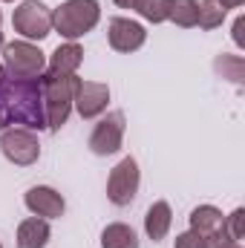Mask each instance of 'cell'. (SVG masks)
<instances>
[{"label":"cell","mask_w":245,"mask_h":248,"mask_svg":"<svg viewBox=\"0 0 245 248\" xmlns=\"http://www.w3.org/2000/svg\"><path fill=\"white\" fill-rule=\"evenodd\" d=\"M0 122L46 127L44 104H41V81L35 78H12L0 72Z\"/></svg>","instance_id":"cell-1"},{"label":"cell","mask_w":245,"mask_h":248,"mask_svg":"<svg viewBox=\"0 0 245 248\" xmlns=\"http://www.w3.org/2000/svg\"><path fill=\"white\" fill-rule=\"evenodd\" d=\"M78 81L81 78H75V75H52V72H46L41 78V101H44V116H46L49 130H58L66 124Z\"/></svg>","instance_id":"cell-2"},{"label":"cell","mask_w":245,"mask_h":248,"mask_svg":"<svg viewBox=\"0 0 245 248\" xmlns=\"http://www.w3.org/2000/svg\"><path fill=\"white\" fill-rule=\"evenodd\" d=\"M98 17H101L98 0H66L52 12V26L61 32V38L75 41V38L92 32Z\"/></svg>","instance_id":"cell-3"},{"label":"cell","mask_w":245,"mask_h":248,"mask_svg":"<svg viewBox=\"0 0 245 248\" xmlns=\"http://www.w3.org/2000/svg\"><path fill=\"white\" fill-rule=\"evenodd\" d=\"M12 26L26 41H44L52 32V9L41 0H23L12 15Z\"/></svg>","instance_id":"cell-4"},{"label":"cell","mask_w":245,"mask_h":248,"mask_svg":"<svg viewBox=\"0 0 245 248\" xmlns=\"http://www.w3.org/2000/svg\"><path fill=\"white\" fill-rule=\"evenodd\" d=\"M3 63L12 78H41V72L46 66L44 52L29 41L3 44Z\"/></svg>","instance_id":"cell-5"},{"label":"cell","mask_w":245,"mask_h":248,"mask_svg":"<svg viewBox=\"0 0 245 248\" xmlns=\"http://www.w3.org/2000/svg\"><path fill=\"white\" fill-rule=\"evenodd\" d=\"M0 150L12 165H20V168L35 165L41 156L38 136L32 130H23V127H6L0 133Z\"/></svg>","instance_id":"cell-6"},{"label":"cell","mask_w":245,"mask_h":248,"mask_svg":"<svg viewBox=\"0 0 245 248\" xmlns=\"http://www.w3.org/2000/svg\"><path fill=\"white\" fill-rule=\"evenodd\" d=\"M138 182H141L138 165H136L133 156H127V159H122V162L110 170V179H107V199H110L113 205H119V208L130 205V202L136 199Z\"/></svg>","instance_id":"cell-7"},{"label":"cell","mask_w":245,"mask_h":248,"mask_svg":"<svg viewBox=\"0 0 245 248\" xmlns=\"http://www.w3.org/2000/svg\"><path fill=\"white\" fill-rule=\"evenodd\" d=\"M122 141H124V113H110L104 116L101 122L95 124L92 136H90V150L95 156H113L122 150Z\"/></svg>","instance_id":"cell-8"},{"label":"cell","mask_w":245,"mask_h":248,"mask_svg":"<svg viewBox=\"0 0 245 248\" xmlns=\"http://www.w3.org/2000/svg\"><path fill=\"white\" fill-rule=\"evenodd\" d=\"M107 101H110V87L107 84H98V81H78L75 87V110L81 119H95L107 110Z\"/></svg>","instance_id":"cell-9"},{"label":"cell","mask_w":245,"mask_h":248,"mask_svg":"<svg viewBox=\"0 0 245 248\" xmlns=\"http://www.w3.org/2000/svg\"><path fill=\"white\" fill-rule=\"evenodd\" d=\"M107 41L116 52H136L144 46L147 41V32L141 23L130 20V17H113L110 26H107Z\"/></svg>","instance_id":"cell-10"},{"label":"cell","mask_w":245,"mask_h":248,"mask_svg":"<svg viewBox=\"0 0 245 248\" xmlns=\"http://www.w3.org/2000/svg\"><path fill=\"white\" fill-rule=\"evenodd\" d=\"M23 202H26V208H29L35 217H41V219H58V217H63V211H66L63 196L55 187H46V185L29 187L26 196H23Z\"/></svg>","instance_id":"cell-11"},{"label":"cell","mask_w":245,"mask_h":248,"mask_svg":"<svg viewBox=\"0 0 245 248\" xmlns=\"http://www.w3.org/2000/svg\"><path fill=\"white\" fill-rule=\"evenodd\" d=\"M170 225H173V211H170V205H168L165 199L153 202V205L147 208V214H144V231H147V237H150L153 243H159V240L168 237Z\"/></svg>","instance_id":"cell-12"},{"label":"cell","mask_w":245,"mask_h":248,"mask_svg":"<svg viewBox=\"0 0 245 248\" xmlns=\"http://www.w3.org/2000/svg\"><path fill=\"white\" fill-rule=\"evenodd\" d=\"M84 61V49L75 44V41H66L61 44L55 52H52V58H49V72L52 75H75V69L81 66Z\"/></svg>","instance_id":"cell-13"},{"label":"cell","mask_w":245,"mask_h":248,"mask_svg":"<svg viewBox=\"0 0 245 248\" xmlns=\"http://www.w3.org/2000/svg\"><path fill=\"white\" fill-rule=\"evenodd\" d=\"M49 243V222L41 217H29L17 225V248H44Z\"/></svg>","instance_id":"cell-14"},{"label":"cell","mask_w":245,"mask_h":248,"mask_svg":"<svg viewBox=\"0 0 245 248\" xmlns=\"http://www.w3.org/2000/svg\"><path fill=\"white\" fill-rule=\"evenodd\" d=\"M190 231L196 234H219L225 231V217L214 205H199L190 211Z\"/></svg>","instance_id":"cell-15"},{"label":"cell","mask_w":245,"mask_h":248,"mask_svg":"<svg viewBox=\"0 0 245 248\" xmlns=\"http://www.w3.org/2000/svg\"><path fill=\"white\" fill-rule=\"evenodd\" d=\"M234 240L219 231V234H196V231H184L173 240V248H231Z\"/></svg>","instance_id":"cell-16"},{"label":"cell","mask_w":245,"mask_h":248,"mask_svg":"<svg viewBox=\"0 0 245 248\" xmlns=\"http://www.w3.org/2000/svg\"><path fill=\"white\" fill-rule=\"evenodd\" d=\"M101 248H138V237L130 225L113 222L101 231Z\"/></svg>","instance_id":"cell-17"},{"label":"cell","mask_w":245,"mask_h":248,"mask_svg":"<svg viewBox=\"0 0 245 248\" xmlns=\"http://www.w3.org/2000/svg\"><path fill=\"white\" fill-rule=\"evenodd\" d=\"M193 6H196V26H202V29L222 26V20L228 15V9L219 0H193Z\"/></svg>","instance_id":"cell-18"},{"label":"cell","mask_w":245,"mask_h":248,"mask_svg":"<svg viewBox=\"0 0 245 248\" xmlns=\"http://www.w3.org/2000/svg\"><path fill=\"white\" fill-rule=\"evenodd\" d=\"M170 6H173V0H141V6L136 12L150 23H165L170 17Z\"/></svg>","instance_id":"cell-19"},{"label":"cell","mask_w":245,"mask_h":248,"mask_svg":"<svg viewBox=\"0 0 245 248\" xmlns=\"http://www.w3.org/2000/svg\"><path fill=\"white\" fill-rule=\"evenodd\" d=\"M168 20H173L182 29H193L196 26V6H193V0H173Z\"/></svg>","instance_id":"cell-20"},{"label":"cell","mask_w":245,"mask_h":248,"mask_svg":"<svg viewBox=\"0 0 245 248\" xmlns=\"http://www.w3.org/2000/svg\"><path fill=\"white\" fill-rule=\"evenodd\" d=\"M216 69L222 72V78H228V81H234V84H243V58H237V55H222V58L216 61Z\"/></svg>","instance_id":"cell-21"},{"label":"cell","mask_w":245,"mask_h":248,"mask_svg":"<svg viewBox=\"0 0 245 248\" xmlns=\"http://www.w3.org/2000/svg\"><path fill=\"white\" fill-rule=\"evenodd\" d=\"M225 234H228L234 243H240L245 237V211L243 208H237V211L225 219Z\"/></svg>","instance_id":"cell-22"},{"label":"cell","mask_w":245,"mask_h":248,"mask_svg":"<svg viewBox=\"0 0 245 248\" xmlns=\"http://www.w3.org/2000/svg\"><path fill=\"white\" fill-rule=\"evenodd\" d=\"M243 26H245V17H237V23H234V41L243 46Z\"/></svg>","instance_id":"cell-23"},{"label":"cell","mask_w":245,"mask_h":248,"mask_svg":"<svg viewBox=\"0 0 245 248\" xmlns=\"http://www.w3.org/2000/svg\"><path fill=\"white\" fill-rule=\"evenodd\" d=\"M116 6H122V9H138L141 6V0H113Z\"/></svg>","instance_id":"cell-24"},{"label":"cell","mask_w":245,"mask_h":248,"mask_svg":"<svg viewBox=\"0 0 245 248\" xmlns=\"http://www.w3.org/2000/svg\"><path fill=\"white\" fill-rule=\"evenodd\" d=\"M219 3H222L225 9H237V6H243L245 0H219Z\"/></svg>","instance_id":"cell-25"},{"label":"cell","mask_w":245,"mask_h":248,"mask_svg":"<svg viewBox=\"0 0 245 248\" xmlns=\"http://www.w3.org/2000/svg\"><path fill=\"white\" fill-rule=\"evenodd\" d=\"M0 49H3V32H0Z\"/></svg>","instance_id":"cell-26"},{"label":"cell","mask_w":245,"mask_h":248,"mask_svg":"<svg viewBox=\"0 0 245 248\" xmlns=\"http://www.w3.org/2000/svg\"><path fill=\"white\" fill-rule=\"evenodd\" d=\"M231 248H243V246H240V243H234V246H231Z\"/></svg>","instance_id":"cell-27"},{"label":"cell","mask_w":245,"mask_h":248,"mask_svg":"<svg viewBox=\"0 0 245 248\" xmlns=\"http://www.w3.org/2000/svg\"><path fill=\"white\" fill-rule=\"evenodd\" d=\"M3 3H15V0H3Z\"/></svg>","instance_id":"cell-28"},{"label":"cell","mask_w":245,"mask_h":248,"mask_svg":"<svg viewBox=\"0 0 245 248\" xmlns=\"http://www.w3.org/2000/svg\"><path fill=\"white\" fill-rule=\"evenodd\" d=\"M0 72H3V69H0Z\"/></svg>","instance_id":"cell-29"},{"label":"cell","mask_w":245,"mask_h":248,"mask_svg":"<svg viewBox=\"0 0 245 248\" xmlns=\"http://www.w3.org/2000/svg\"><path fill=\"white\" fill-rule=\"evenodd\" d=\"M0 248H3V246H0Z\"/></svg>","instance_id":"cell-30"}]
</instances>
